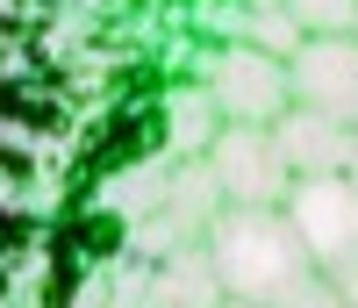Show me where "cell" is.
<instances>
[{
  "label": "cell",
  "instance_id": "1",
  "mask_svg": "<svg viewBox=\"0 0 358 308\" xmlns=\"http://www.w3.org/2000/svg\"><path fill=\"white\" fill-rule=\"evenodd\" d=\"M208 258H215L222 287L236 301H265V308L294 294L301 280H315V258L287 208H222L215 230H208Z\"/></svg>",
  "mask_w": 358,
  "mask_h": 308
},
{
  "label": "cell",
  "instance_id": "2",
  "mask_svg": "<svg viewBox=\"0 0 358 308\" xmlns=\"http://www.w3.org/2000/svg\"><path fill=\"white\" fill-rule=\"evenodd\" d=\"M201 86L215 94L222 122H258V130H273V122L294 108V72H287V57L258 50V43H222L215 57H208Z\"/></svg>",
  "mask_w": 358,
  "mask_h": 308
},
{
  "label": "cell",
  "instance_id": "3",
  "mask_svg": "<svg viewBox=\"0 0 358 308\" xmlns=\"http://www.w3.org/2000/svg\"><path fill=\"white\" fill-rule=\"evenodd\" d=\"M208 172H215L229 208H287V194H294L280 136L258 130V122H222V136L208 144Z\"/></svg>",
  "mask_w": 358,
  "mask_h": 308
},
{
  "label": "cell",
  "instance_id": "4",
  "mask_svg": "<svg viewBox=\"0 0 358 308\" xmlns=\"http://www.w3.org/2000/svg\"><path fill=\"white\" fill-rule=\"evenodd\" d=\"M222 187H215V172H208V158H187L172 172V194L158 201V215H143V223L129 230V251L143 265H165L172 251H187V244H208V230H215V215H222Z\"/></svg>",
  "mask_w": 358,
  "mask_h": 308
},
{
  "label": "cell",
  "instance_id": "5",
  "mask_svg": "<svg viewBox=\"0 0 358 308\" xmlns=\"http://www.w3.org/2000/svg\"><path fill=\"white\" fill-rule=\"evenodd\" d=\"M287 215H294V230H301L315 272H344V265H358V179H351V172L294 179Z\"/></svg>",
  "mask_w": 358,
  "mask_h": 308
},
{
  "label": "cell",
  "instance_id": "6",
  "mask_svg": "<svg viewBox=\"0 0 358 308\" xmlns=\"http://www.w3.org/2000/svg\"><path fill=\"white\" fill-rule=\"evenodd\" d=\"M287 72H294V101L301 108H322L358 130V36H308L287 57Z\"/></svg>",
  "mask_w": 358,
  "mask_h": 308
},
{
  "label": "cell",
  "instance_id": "7",
  "mask_svg": "<svg viewBox=\"0 0 358 308\" xmlns=\"http://www.w3.org/2000/svg\"><path fill=\"white\" fill-rule=\"evenodd\" d=\"M273 136H280V158L294 179H330V172H351V150H358V130L337 115H322V108H301L294 101L280 122H273Z\"/></svg>",
  "mask_w": 358,
  "mask_h": 308
},
{
  "label": "cell",
  "instance_id": "8",
  "mask_svg": "<svg viewBox=\"0 0 358 308\" xmlns=\"http://www.w3.org/2000/svg\"><path fill=\"white\" fill-rule=\"evenodd\" d=\"M222 301H229V287L208 258V244H187L165 265H151V308H222Z\"/></svg>",
  "mask_w": 358,
  "mask_h": 308
},
{
  "label": "cell",
  "instance_id": "9",
  "mask_svg": "<svg viewBox=\"0 0 358 308\" xmlns=\"http://www.w3.org/2000/svg\"><path fill=\"white\" fill-rule=\"evenodd\" d=\"M172 158H136V165H122V172H108V187H101V208L108 215H122V223L136 230L143 215H158V201L172 194Z\"/></svg>",
  "mask_w": 358,
  "mask_h": 308
},
{
  "label": "cell",
  "instance_id": "10",
  "mask_svg": "<svg viewBox=\"0 0 358 308\" xmlns=\"http://www.w3.org/2000/svg\"><path fill=\"white\" fill-rule=\"evenodd\" d=\"M215 136H222V108L208 86H187L165 101V158H208Z\"/></svg>",
  "mask_w": 358,
  "mask_h": 308
},
{
  "label": "cell",
  "instance_id": "11",
  "mask_svg": "<svg viewBox=\"0 0 358 308\" xmlns=\"http://www.w3.org/2000/svg\"><path fill=\"white\" fill-rule=\"evenodd\" d=\"M236 43H258V50H273V57H294L308 36H301V22H294L287 8H251L244 15V36Z\"/></svg>",
  "mask_w": 358,
  "mask_h": 308
},
{
  "label": "cell",
  "instance_id": "12",
  "mask_svg": "<svg viewBox=\"0 0 358 308\" xmlns=\"http://www.w3.org/2000/svg\"><path fill=\"white\" fill-rule=\"evenodd\" d=\"M301 36H358V0H280Z\"/></svg>",
  "mask_w": 358,
  "mask_h": 308
},
{
  "label": "cell",
  "instance_id": "13",
  "mask_svg": "<svg viewBox=\"0 0 358 308\" xmlns=\"http://www.w3.org/2000/svg\"><path fill=\"white\" fill-rule=\"evenodd\" d=\"M273 308H344V294H337V287H330V280H322V272H315V280H301L294 294H280Z\"/></svg>",
  "mask_w": 358,
  "mask_h": 308
},
{
  "label": "cell",
  "instance_id": "14",
  "mask_svg": "<svg viewBox=\"0 0 358 308\" xmlns=\"http://www.w3.org/2000/svg\"><path fill=\"white\" fill-rule=\"evenodd\" d=\"M337 294H344V308H358V265H344V272H322Z\"/></svg>",
  "mask_w": 358,
  "mask_h": 308
},
{
  "label": "cell",
  "instance_id": "15",
  "mask_svg": "<svg viewBox=\"0 0 358 308\" xmlns=\"http://www.w3.org/2000/svg\"><path fill=\"white\" fill-rule=\"evenodd\" d=\"M222 308H265V301H236V294H229V301H222Z\"/></svg>",
  "mask_w": 358,
  "mask_h": 308
},
{
  "label": "cell",
  "instance_id": "16",
  "mask_svg": "<svg viewBox=\"0 0 358 308\" xmlns=\"http://www.w3.org/2000/svg\"><path fill=\"white\" fill-rule=\"evenodd\" d=\"M351 179H358V150H351Z\"/></svg>",
  "mask_w": 358,
  "mask_h": 308
}]
</instances>
